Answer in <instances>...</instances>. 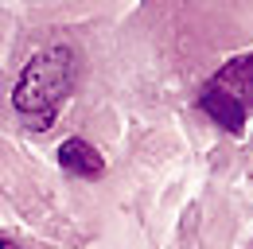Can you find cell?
Segmentation results:
<instances>
[{"label":"cell","instance_id":"277c9868","mask_svg":"<svg viewBox=\"0 0 253 249\" xmlns=\"http://www.w3.org/2000/svg\"><path fill=\"white\" fill-rule=\"evenodd\" d=\"M214 86H222V90H230V93H238V97L250 105V101H253V55L226 62L218 74H214Z\"/></svg>","mask_w":253,"mask_h":249},{"label":"cell","instance_id":"6da1fadb","mask_svg":"<svg viewBox=\"0 0 253 249\" xmlns=\"http://www.w3.org/2000/svg\"><path fill=\"white\" fill-rule=\"evenodd\" d=\"M74 90V55L70 47H47L28 59L16 90H12V105L32 128H51L63 101Z\"/></svg>","mask_w":253,"mask_h":249},{"label":"cell","instance_id":"7a4b0ae2","mask_svg":"<svg viewBox=\"0 0 253 249\" xmlns=\"http://www.w3.org/2000/svg\"><path fill=\"white\" fill-rule=\"evenodd\" d=\"M199 109L211 117L214 124H222L226 132H234V136H242V128H246V101L238 97V93L222 90V86H207V90L199 93Z\"/></svg>","mask_w":253,"mask_h":249},{"label":"cell","instance_id":"3957f363","mask_svg":"<svg viewBox=\"0 0 253 249\" xmlns=\"http://www.w3.org/2000/svg\"><path fill=\"white\" fill-rule=\"evenodd\" d=\"M59 167L70 171V175H78V179H97L105 171V160H101V152H97L90 140L70 136V140L59 144Z\"/></svg>","mask_w":253,"mask_h":249}]
</instances>
